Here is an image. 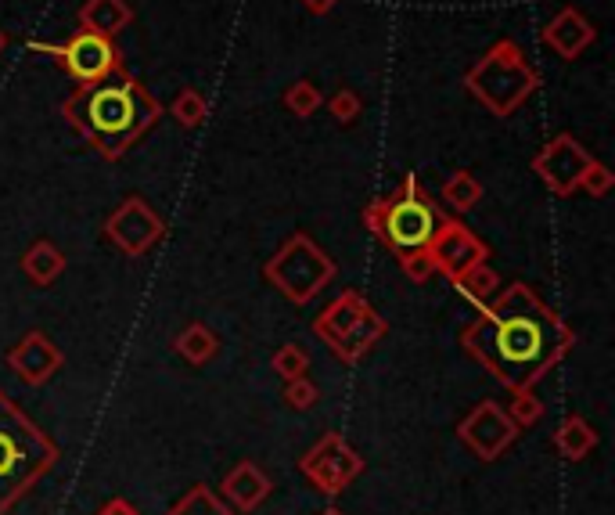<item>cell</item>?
I'll list each match as a JSON object with an SVG mask.
<instances>
[{"instance_id": "obj_3", "label": "cell", "mask_w": 615, "mask_h": 515, "mask_svg": "<svg viewBox=\"0 0 615 515\" xmlns=\"http://www.w3.org/2000/svg\"><path fill=\"white\" fill-rule=\"evenodd\" d=\"M58 465V443L0 389V515Z\"/></svg>"}, {"instance_id": "obj_24", "label": "cell", "mask_w": 615, "mask_h": 515, "mask_svg": "<svg viewBox=\"0 0 615 515\" xmlns=\"http://www.w3.org/2000/svg\"><path fill=\"white\" fill-rule=\"evenodd\" d=\"M443 199L450 202L457 213H472L482 202V184L475 181L468 170H454L450 173V181L443 184Z\"/></svg>"}, {"instance_id": "obj_26", "label": "cell", "mask_w": 615, "mask_h": 515, "mask_svg": "<svg viewBox=\"0 0 615 515\" xmlns=\"http://www.w3.org/2000/svg\"><path fill=\"white\" fill-rule=\"evenodd\" d=\"M170 116L177 119V123H180L184 130L202 127V119H205V94L195 91V87H184V91H180L177 98H173Z\"/></svg>"}, {"instance_id": "obj_25", "label": "cell", "mask_w": 615, "mask_h": 515, "mask_svg": "<svg viewBox=\"0 0 615 515\" xmlns=\"http://www.w3.org/2000/svg\"><path fill=\"white\" fill-rule=\"evenodd\" d=\"M504 411H508V418L515 422L518 433H522V429H533L544 418V400L536 397L533 389H511V404Z\"/></svg>"}, {"instance_id": "obj_14", "label": "cell", "mask_w": 615, "mask_h": 515, "mask_svg": "<svg viewBox=\"0 0 615 515\" xmlns=\"http://www.w3.org/2000/svg\"><path fill=\"white\" fill-rule=\"evenodd\" d=\"M540 40H544V44L551 47L558 58H565V62H576V58H580L583 51H587V47L598 40V29L590 26V22L583 19L576 8H562L544 26Z\"/></svg>"}, {"instance_id": "obj_35", "label": "cell", "mask_w": 615, "mask_h": 515, "mask_svg": "<svg viewBox=\"0 0 615 515\" xmlns=\"http://www.w3.org/2000/svg\"><path fill=\"white\" fill-rule=\"evenodd\" d=\"M321 515H346V512H342V508H324Z\"/></svg>"}, {"instance_id": "obj_5", "label": "cell", "mask_w": 615, "mask_h": 515, "mask_svg": "<svg viewBox=\"0 0 615 515\" xmlns=\"http://www.w3.org/2000/svg\"><path fill=\"white\" fill-rule=\"evenodd\" d=\"M364 224L400 260V256L425 249L428 238L436 235L439 213L432 206V199L425 195L418 177L407 173L389 199H378L364 209Z\"/></svg>"}, {"instance_id": "obj_12", "label": "cell", "mask_w": 615, "mask_h": 515, "mask_svg": "<svg viewBox=\"0 0 615 515\" xmlns=\"http://www.w3.org/2000/svg\"><path fill=\"white\" fill-rule=\"evenodd\" d=\"M457 436L479 461H497L518 440V429L497 400H482L472 407V415H464V422L457 425Z\"/></svg>"}, {"instance_id": "obj_2", "label": "cell", "mask_w": 615, "mask_h": 515, "mask_svg": "<svg viewBox=\"0 0 615 515\" xmlns=\"http://www.w3.org/2000/svg\"><path fill=\"white\" fill-rule=\"evenodd\" d=\"M62 112L87 145L98 148L105 159H119L159 123L162 105L137 80L112 73L98 83H83L72 98H65Z\"/></svg>"}, {"instance_id": "obj_16", "label": "cell", "mask_w": 615, "mask_h": 515, "mask_svg": "<svg viewBox=\"0 0 615 515\" xmlns=\"http://www.w3.org/2000/svg\"><path fill=\"white\" fill-rule=\"evenodd\" d=\"M367 310H371V303H367L364 296H360V292H342L339 299H335V303H331L328 310H324L321 317H317V321H313V335H317V339H321V343H328V346H335L342 339V335L349 332V328L357 325L360 317L367 314Z\"/></svg>"}, {"instance_id": "obj_8", "label": "cell", "mask_w": 615, "mask_h": 515, "mask_svg": "<svg viewBox=\"0 0 615 515\" xmlns=\"http://www.w3.org/2000/svg\"><path fill=\"white\" fill-rule=\"evenodd\" d=\"M105 235L108 242L116 245L119 253L130 260H141L166 238V224L141 195H130L126 202H119L105 220Z\"/></svg>"}, {"instance_id": "obj_29", "label": "cell", "mask_w": 615, "mask_h": 515, "mask_svg": "<svg viewBox=\"0 0 615 515\" xmlns=\"http://www.w3.org/2000/svg\"><path fill=\"white\" fill-rule=\"evenodd\" d=\"M328 112L335 119H339L342 127H349V123H357L360 112H364V101H360L357 91H349V87H339V91L328 98Z\"/></svg>"}, {"instance_id": "obj_9", "label": "cell", "mask_w": 615, "mask_h": 515, "mask_svg": "<svg viewBox=\"0 0 615 515\" xmlns=\"http://www.w3.org/2000/svg\"><path fill=\"white\" fill-rule=\"evenodd\" d=\"M299 469L321 494H342L364 472V458L342 440V433H328L303 454Z\"/></svg>"}, {"instance_id": "obj_19", "label": "cell", "mask_w": 615, "mask_h": 515, "mask_svg": "<svg viewBox=\"0 0 615 515\" xmlns=\"http://www.w3.org/2000/svg\"><path fill=\"white\" fill-rule=\"evenodd\" d=\"M554 451L562 454L565 461H583L587 454L598 451V429L583 415H569L554 433Z\"/></svg>"}, {"instance_id": "obj_27", "label": "cell", "mask_w": 615, "mask_h": 515, "mask_svg": "<svg viewBox=\"0 0 615 515\" xmlns=\"http://www.w3.org/2000/svg\"><path fill=\"white\" fill-rule=\"evenodd\" d=\"M321 105H324V94L317 91V83H310V80H295L292 87L285 91V109L292 112V116H299V119L313 116Z\"/></svg>"}, {"instance_id": "obj_7", "label": "cell", "mask_w": 615, "mask_h": 515, "mask_svg": "<svg viewBox=\"0 0 615 515\" xmlns=\"http://www.w3.org/2000/svg\"><path fill=\"white\" fill-rule=\"evenodd\" d=\"M29 51H36V55H51L54 62L72 76V80L80 83V87L83 83H98V80H105V76L119 73L116 44H112L108 37H98V33H87V29L72 33L65 44H36L33 40Z\"/></svg>"}, {"instance_id": "obj_11", "label": "cell", "mask_w": 615, "mask_h": 515, "mask_svg": "<svg viewBox=\"0 0 615 515\" xmlns=\"http://www.w3.org/2000/svg\"><path fill=\"white\" fill-rule=\"evenodd\" d=\"M590 163H594V155H590L587 148L576 141V137L558 134V137H551L540 152H536L533 173L547 184L551 195H562L565 199V195H572V191L580 188L583 173H587Z\"/></svg>"}, {"instance_id": "obj_1", "label": "cell", "mask_w": 615, "mask_h": 515, "mask_svg": "<svg viewBox=\"0 0 615 515\" xmlns=\"http://www.w3.org/2000/svg\"><path fill=\"white\" fill-rule=\"evenodd\" d=\"M572 343L576 335L565 317L522 281L500 289L479 317L461 328L464 353L508 389H533L554 364L565 361Z\"/></svg>"}, {"instance_id": "obj_13", "label": "cell", "mask_w": 615, "mask_h": 515, "mask_svg": "<svg viewBox=\"0 0 615 515\" xmlns=\"http://www.w3.org/2000/svg\"><path fill=\"white\" fill-rule=\"evenodd\" d=\"M8 368L15 371L26 386H44L54 371L62 368V350L54 346L51 335L33 328V332H26L15 346H11Z\"/></svg>"}, {"instance_id": "obj_15", "label": "cell", "mask_w": 615, "mask_h": 515, "mask_svg": "<svg viewBox=\"0 0 615 515\" xmlns=\"http://www.w3.org/2000/svg\"><path fill=\"white\" fill-rule=\"evenodd\" d=\"M270 490H274V483H270L267 472L259 469L256 461H238L220 483V497L234 512H256L270 497Z\"/></svg>"}, {"instance_id": "obj_32", "label": "cell", "mask_w": 615, "mask_h": 515, "mask_svg": "<svg viewBox=\"0 0 615 515\" xmlns=\"http://www.w3.org/2000/svg\"><path fill=\"white\" fill-rule=\"evenodd\" d=\"M400 267H403V274H407L410 281H428L432 274H436V267H432V256H428L425 249L400 256Z\"/></svg>"}, {"instance_id": "obj_28", "label": "cell", "mask_w": 615, "mask_h": 515, "mask_svg": "<svg viewBox=\"0 0 615 515\" xmlns=\"http://www.w3.org/2000/svg\"><path fill=\"white\" fill-rule=\"evenodd\" d=\"M274 371L281 375L285 382H292V379H299V375H306L310 371V353L303 350L299 343H285L281 350L274 353Z\"/></svg>"}, {"instance_id": "obj_30", "label": "cell", "mask_w": 615, "mask_h": 515, "mask_svg": "<svg viewBox=\"0 0 615 515\" xmlns=\"http://www.w3.org/2000/svg\"><path fill=\"white\" fill-rule=\"evenodd\" d=\"M317 397H321V389L313 386L306 375H299V379L285 382V393H281V400H285L292 411H310L313 404H317Z\"/></svg>"}, {"instance_id": "obj_20", "label": "cell", "mask_w": 615, "mask_h": 515, "mask_svg": "<svg viewBox=\"0 0 615 515\" xmlns=\"http://www.w3.org/2000/svg\"><path fill=\"white\" fill-rule=\"evenodd\" d=\"M22 271H26V278L33 285H51V281L62 278L65 253L54 242H47V238H36L26 253H22Z\"/></svg>"}, {"instance_id": "obj_4", "label": "cell", "mask_w": 615, "mask_h": 515, "mask_svg": "<svg viewBox=\"0 0 615 515\" xmlns=\"http://www.w3.org/2000/svg\"><path fill=\"white\" fill-rule=\"evenodd\" d=\"M464 87L490 116L504 119L522 109L540 91V73L526 58L518 40H497V44L464 73Z\"/></svg>"}, {"instance_id": "obj_34", "label": "cell", "mask_w": 615, "mask_h": 515, "mask_svg": "<svg viewBox=\"0 0 615 515\" xmlns=\"http://www.w3.org/2000/svg\"><path fill=\"white\" fill-rule=\"evenodd\" d=\"M335 4H339V0H303V8L313 11V15H328Z\"/></svg>"}, {"instance_id": "obj_31", "label": "cell", "mask_w": 615, "mask_h": 515, "mask_svg": "<svg viewBox=\"0 0 615 515\" xmlns=\"http://www.w3.org/2000/svg\"><path fill=\"white\" fill-rule=\"evenodd\" d=\"M612 184H615V173L608 170L605 163H594L587 166V173H583V181H580V188H587V195H594V199H605L608 191H612Z\"/></svg>"}, {"instance_id": "obj_21", "label": "cell", "mask_w": 615, "mask_h": 515, "mask_svg": "<svg viewBox=\"0 0 615 515\" xmlns=\"http://www.w3.org/2000/svg\"><path fill=\"white\" fill-rule=\"evenodd\" d=\"M173 350L184 357L188 364H195V368H202V364H209L220 353V339H216L209 328L202 325V321H191L184 332L173 339Z\"/></svg>"}, {"instance_id": "obj_22", "label": "cell", "mask_w": 615, "mask_h": 515, "mask_svg": "<svg viewBox=\"0 0 615 515\" xmlns=\"http://www.w3.org/2000/svg\"><path fill=\"white\" fill-rule=\"evenodd\" d=\"M454 289L461 292L464 299H472L475 307H486V303L500 292V274L493 271L490 263H479V267H472L464 278L454 281Z\"/></svg>"}, {"instance_id": "obj_6", "label": "cell", "mask_w": 615, "mask_h": 515, "mask_svg": "<svg viewBox=\"0 0 615 515\" xmlns=\"http://www.w3.org/2000/svg\"><path fill=\"white\" fill-rule=\"evenodd\" d=\"M335 274H339L335 260H331L310 235H303V231L288 235L285 242H281V249L270 256L267 267H263V278H267L288 303H295V307H303V303L321 296L331 281H335Z\"/></svg>"}, {"instance_id": "obj_10", "label": "cell", "mask_w": 615, "mask_h": 515, "mask_svg": "<svg viewBox=\"0 0 615 515\" xmlns=\"http://www.w3.org/2000/svg\"><path fill=\"white\" fill-rule=\"evenodd\" d=\"M425 253L432 256V267H436V271H443L450 281H457L472 271V267L486 263L490 245L482 242L468 224H461V220H439L436 235L428 238V245H425Z\"/></svg>"}, {"instance_id": "obj_36", "label": "cell", "mask_w": 615, "mask_h": 515, "mask_svg": "<svg viewBox=\"0 0 615 515\" xmlns=\"http://www.w3.org/2000/svg\"><path fill=\"white\" fill-rule=\"evenodd\" d=\"M4 47H8V37H4V29H0V51H4Z\"/></svg>"}, {"instance_id": "obj_23", "label": "cell", "mask_w": 615, "mask_h": 515, "mask_svg": "<svg viewBox=\"0 0 615 515\" xmlns=\"http://www.w3.org/2000/svg\"><path fill=\"white\" fill-rule=\"evenodd\" d=\"M166 515H234V508L220 494H213V487L198 483V487H191L188 494L180 497L177 505H170Z\"/></svg>"}, {"instance_id": "obj_33", "label": "cell", "mask_w": 615, "mask_h": 515, "mask_svg": "<svg viewBox=\"0 0 615 515\" xmlns=\"http://www.w3.org/2000/svg\"><path fill=\"white\" fill-rule=\"evenodd\" d=\"M98 515H141V512H137V508L126 501V497H112V501H108V505L101 508Z\"/></svg>"}, {"instance_id": "obj_18", "label": "cell", "mask_w": 615, "mask_h": 515, "mask_svg": "<svg viewBox=\"0 0 615 515\" xmlns=\"http://www.w3.org/2000/svg\"><path fill=\"white\" fill-rule=\"evenodd\" d=\"M134 22V8L126 0H83L80 8V29L98 33V37H116Z\"/></svg>"}, {"instance_id": "obj_17", "label": "cell", "mask_w": 615, "mask_h": 515, "mask_svg": "<svg viewBox=\"0 0 615 515\" xmlns=\"http://www.w3.org/2000/svg\"><path fill=\"white\" fill-rule=\"evenodd\" d=\"M385 332H389V325H385V317L378 314L375 307H371L364 317H360L357 325H353L346 335H342L339 343L331 346V353H335V357H339L342 364H360V361H364V357H367V353H371L378 343H382Z\"/></svg>"}]
</instances>
